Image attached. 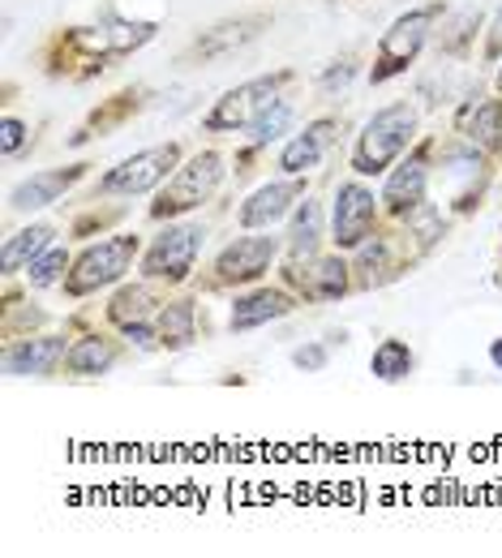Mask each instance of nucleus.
I'll list each match as a JSON object with an SVG mask.
<instances>
[{
	"mask_svg": "<svg viewBox=\"0 0 502 558\" xmlns=\"http://www.w3.org/2000/svg\"><path fill=\"white\" fill-rule=\"evenodd\" d=\"M417 138V108L413 104H391L365 121L353 146V172L357 177H382Z\"/></svg>",
	"mask_w": 502,
	"mask_h": 558,
	"instance_id": "1",
	"label": "nucleus"
},
{
	"mask_svg": "<svg viewBox=\"0 0 502 558\" xmlns=\"http://www.w3.org/2000/svg\"><path fill=\"white\" fill-rule=\"evenodd\" d=\"M219 181H223V159H219L216 150L194 155L189 163H181V168L168 177V185H163L159 198L150 203V219H176V215H185V210L203 207L219 190Z\"/></svg>",
	"mask_w": 502,
	"mask_h": 558,
	"instance_id": "2",
	"label": "nucleus"
},
{
	"mask_svg": "<svg viewBox=\"0 0 502 558\" xmlns=\"http://www.w3.org/2000/svg\"><path fill=\"white\" fill-rule=\"evenodd\" d=\"M438 13H442L438 0L426 4V9L400 13V17L391 22V31L382 35V44H378V61H374L369 77H374V82H391L395 73L408 70V65L421 57V48L430 44V31H433V22H438Z\"/></svg>",
	"mask_w": 502,
	"mask_h": 558,
	"instance_id": "3",
	"label": "nucleus"
},
{
	"mask_svg": "<svg viewBox=\"0 0 502 558\" xmlns=\"http://www.w3.org/2000/svg\"><path fill=\"white\" fill-rule=\"evenodd\" d=\"M138 250H143V241L134 232H121V236H108L99 245H86L77 254L73 271L65 276V292L70 296H86V292H99V288L117 283L130 271V263L138 258Z\"/></svg>",
	"mask_w": 502,
	"mask_h": 558,
	"instance_id": "4",
	"label": "nucleus"
},
{
	"mask_svg": "<svg viewBox=\"0 0 502 558\" xmlns=\"http://www.w3.org/2000/svg\"><path fill=\"white\" fill-rule=\"evenodd\" d=\"M287 82H292V73H267V77H254V82L228 90L216 108L207 112L203 130H207V134H236V130H249V125L280 99V90H284Z\"/></svg>",
	"mask_w": 502,
	"mask_h": 558,
	"instance_id": "5",
	"label": "nucleus"
},
{
	"mask_svg": "<svg viewBox=\"0 0 502 558\" xmlns=\"http://www.w3.org/2000/svg\"><path fill=\"white\" fill-rule=\"evenodd\" d=\"M181 163V146L168 142V146H150V150H138L130 155L125 163H117L108 177H99V194H121V198H134V194H146L155 185H163Z\"/></svg>",
	"mask_w": 502,
	"mask_h": 558,
	"instance_id": "6",
	"label": "nucleus"
},
{
	"mask_svg": "<svg viewBox=\"0 0 502 558\" xmlns=\"http://www.w3.org/2000/svg\"><path fill=\"white\" fill-rule=\"evenodd\" d=\"M203 228L198 223H168L150 250L143 254V276L146 279H168V283H181L194 271V258L203 250Z\"/></svg>",
	"mask_w": 502,
	"mask_h": 558,
	"instance_id": "7",
	"label": "nucleus"
},
{
	"mask_svg": "<svg viewBox=\"0 0 502 558\" xmlns=\"http://www.w3.org/2000/svg\"><path fill=\"white\" fill-rule=\"evenodd\" d=\"M146 39H155V22H117V26H77L73 35H65L61 44L70 52H82L86 61H112L125 57L134 48H143Z\"/></svg>",
	"mask_w": 502,
	"mask_h": 558,
	"instance_id": "8",
	"label": "nucleus"
},
{
	"mask_svg": "<svg viewBox=\"0 0 502 558\" xmlns=\"http://www.w3.org/2000/svg\"><path fill=\"white\" fill-rule=\"evenodd\" d=\"M271 26V13H241V17H228V22H219L211 31H203L189 48H185V61H228V57H236L241 48H249L262 31Z\"/></svg>",
	"mask_w": 502,
	"mask_h": 558,
	"instance_id": "9",
	"label": "nucleus"
},
{
	"mask_svg": "<svg viewBox=\"0 0 502 558\" xmlns=\"http://www.w3.org/2000/svg\"><path fill=\"white\" fill-rule=\"evenodd\" d=\"M378 203L360 181H344L335 194V215H331V241L335 250H357L374 236Z\"/></svg>",
	"mask_w": 502,
	"mask_h": 558,
	"instance_id": "10",
	"label": "nucleus"
},
{
	"mask_svg": "<svg viewBox=\"0 0 502 558\" xmlns=\"http://www.w3.org/2000/svg\"><path fill=\"white\" fill-rule=\"evenodd\" d=\"M280 254L276 236H236L232 245H223L216 258V283H254L271 271Z\"/></svg>",
	"mask_w": 502,
	"mask_h": 558,
	"instance_id": "11",
	"label": "nucleus"
},
{
	"mask_svg": "<svg viewBox=\"0 0 502 558\" xmlns=\"http://www.w3.org/2000/svg\"><path fill=\"white\" fill-rule=\"evenodd\" d=\"M430 146L413 150L404 163H395V172L387 177V190H382V203L395 219H404L413 207L426 203V185H430V159H426Z\"/></svg>",
	"mask_w": 502,
	"mask_h": 558,
	"instance_id": "12",
	"label": "nucleus"
},
{
	"mask_svg": "<svg viewBox=\"0 0 502 558\" xmlns=\"http://www.w3.org/2000/svg\"><path fill=\"white\" fill-rule=\"evenodd\" d=\"M82 177H86V163H73V168H52V172H35V177H26L22 185H13V194H9V210H44V207H52L61 194H70Z\"/></svg>",
	"mask_w": 502,
	"mask_h": 558,
	"instance_id": "13",
	"label": "nucleus"
},
{
	"mask_svg": "<svg viewBox=\"0 0 502 558\" xmlns=\"http://www.w3.org/2000/svg\"><path fill=\"white\" fill-rule=\"evenodd\" d=\"M70 356L65 336H39V340H17L4 352V369L13 378H48L61 361Z\"/></svg>",
	"mask_w": 502,
	"mask_h": 558,
	"instance_id": "14",
	"label": "nucleus"
},
{
	"mask_svg": "<svg viewBox=\"0 0 502 558\" xmlns=\"http://www.w3.org/2000/svg\"><path fill=\"white\" fill-rule=\"evenodd\" d=\"M335 121L331 117H322V121H314V125H305L296 138L284 146V155H280V168H284L287 177H301V172H314L318 163H322V155H327V146L335 138Z\"/></svg>",
	"mask_w": 502,
	"mask_h": 558,
	"instance_id": "15",
	"label": "nucleus"
},
{
	"mask_svg": "<svg viewBox=\"0 0 502 558\" xmlns=\"http://www.w3.org/2000/svg\"><path fill=\"white\" fill-rule=\"evenodd\" d=\"M296 198H301V185H292V181L262 185V190H254L245 198V207L236 210V219H241V228H271V223H280L287 210H292Z\"/></svg>",
	"mask_w": 502,
	"mask_h": 558,
	"instance_id": "16",
	"label": "nucleus"
},
{
	"mask_svg": "<svg viewBox=\"0 0 502 558\" xmlns=\"http://www.w3.org/2000/svg\"><path fill=\"white\" fill-rule=\"evenodd\" d=\"M296 310V301L287 296L284 288H258V292H249V296H241L236 305H232V331H254V327H262V323H276V318H284Z\"/></svg>",
	"mask_w": 502,
	"mask_h": 558,
	"instance_id": "17",
	"label": "nucleus"
},
{
	"mask_svg": "<svg viewBox=\"0 0 502 558\" xmlns=\"http://www.w3.org/2000/svg\"><path fill=\"white\" fill-rule=\"evenodd\" d=\"M455 134H464V142L473 146H499L502 142V99H468L455 112Z\"/></svg>",
	"mask_w": 502,
	"mask_h": 558,
	"instance_id": "18",
	"label": "nucleus"
},
{
	"mask_svg": "<svg viewBox=\"0 0 502 558\" xmlns=\"http://www.w3.org/2000/svg\"><path fill=\"white\" fill-rule=\"evenodd\" d=\"M155 336L163 349H189L198 340V310L194 301H168L155 314Z\"/></svg>",
	"mask_w": 502,
	"mask_h": 558,
	"instance_id": "19",
	"label": "nucleus"
},
{
	"mask_svg": "<svg viewBox=\"0 0 502 558\" xmlns=\"http://www.w3.org/2000/svg\"><path fill=\"white\" fill-rule=\"evenodd\" d=\"M117 356H121V344H117V340H108V336H86V340L70 344L65 369L77 374V378H95V374H108V369L117 365Z\"/></svg>",
	"mask_w": 502,
	"mask_h": 558,
	"instance_id": "20",
	"label": "nucleus"
},
{
	"mask_svg": "<svg viewBox=\"0 0 502 558\" xmlns=\"http://www.w3.org/2000/svg\"><path fill=\"white\" fill-rule=\"evenodd\" d=\"M318 241H322V207L314 198H305L296 207V215H292L287 250H292V258H314L318 254Z\"/></svg>",
	"mask_w": 502,
	"mask_h": 558,
	"instance_id": "21",
	"label": "nucleus"
},
{
	"mask_svg": "<svg viewBox=\"0 0 502 558\" xmlns=\"http://www.w3.org/2000/svg\"><path fill=\"white\" fill-rule=\"evenodd\" d=\"M52 228L48 223H35V228H26V232H17V236H9L4 241V276H13V271H22V263H35L48 245H52Z\"/></svg>",
	"mask_w": 502,
	"mask_h": 558,
	"instance_id": "22",
	"label": "nucleus"
},
{
	"mask_svg": "<svg viewBox=\"0 0 502 558\" xmlns=\"http://www.w3.org/2000/svg\"><path fill=\"white\" fill-rule=\"evenodd\" d=\"M413 365H417V356L413 349L404 344V340H382L374 356H369V369H374V378H382V383H404L408 374H413Z\"/></svg>",
	"mask_w": 502,
	"mask_h": 558,
	"instance_id": "23",
	"label": "nucleus"
},
{
	"mask_svg": "<svg viewBox=\"0 0 502 558\" xmlns=\"http://www.w3.org/2000/svg\"><path fill=\"white\" fill-rule=\"evenodd\" d=\"M348 292V263L335 254V258H318L309 283H305V296H318V301H335Z\"/></svg>",
	"mask_w": 502,
	"mask_h": 558,
	"instance_id": "24",
	"label": "nucleus"
},
{
	"mask_svg": "<svg viewBox=\"0 0 502 558\" xmlns=\"http://www.w3.org/2000/svg\"><path fill=\"white\" fill-rule=\"evenodd\" d=\"M292 117H296V104L287 99V95H280L254 125H249V146L258 150V146H271V142H280L287 134V125H292Z\"/></svg>",
	"mask_w": 502,
	"mask_h": 558,
	"instance_id": "25",
	"label": "nucleus"
},
{
	"mask_svg": "<svg viewBox=\"0 0 502 558\" xmlns=\"http://www.w3.org/2000/svg\"><path fill=\"white\" fill-rule=\"evenodd\" d=\"M357 271L360 283H382V279L395 276V258H391V241L387 236H374L357 245Z\"/></svg>",
	"mask_w": 502,
	"mask_h": 558,
	"instance_id": "26",
	"label": "nucleus"
},
{
	"mask_svg": "<svg viewBox=\"0 0 502 558\" xmlns=\"http://www.w3.org/2000/svg\"><path fill=\"white\" fill-rule=\"evenodd\" d=\"M146 310H150V288H121L117 296H112V305H108V318L117 323V327H130V323H143Z\"/></svg>",
	"mask_w": 502,
	"mask_h": 558,
	"instance_id": "27",
	"label": "nucleus"
},
{
	"mask_svg": "<svg viewBox=\"0 0 502 558\" xmlns=\"http://www.w3.org/2000/svg\"><path fill=\"white\" fill-rule=\"evenodd\" d=\"M65 267H70V254H65L61 245H48L35 263H26V279H30V288H48V283L61 279Z\"/></svg>",
	"mask_w": 502,
	"mask_h": 558,
	"instance_id": "28",
	"label": "nucleus"
},
{
	"mask_svg": "<svg viewBox=\"0 0 502 558\" xmlns=\"http://www.w3.org/2000/svg\"><path fill=\"white\" fill-rule=\"evenodd\" d=\"M404 219H408V232H417V241H421V245H433V241L442 236V215H438L430 203L413 207Z\"/></svg>",
	"mask_w": 502,
	"mask_h": 558,
	"instance_id": "29",
	"label": "nucleus"
},
{
	"mask_svg": "<svg viewBox=\"0 0 502 558\" xmlns=\"http://www.w3.org/2000/svg\"><path fill=\"white\" fill-rule=\"evenodd\" d=\"M292 365L305 369V374H318V369L327 365V349H322V344H305V349L292 352Z\"/></svg>",
	"mask_w": 502,
	"mask_h": 558,
	"instance_id": "30",
	"label": "nucleus"
},
{
	"mask_svg": "<svg viewBox=\"0 0 502 558\" xmlns=\"http://www.w3.org/2000/svg\"><path fill=\"white\" fill-rule=\"evenodd\" d=\"M4 134H0V146H4V155H17V146L26 138V125L17 121V117H4V125H0Z\"/></svg>",
	"mask_w": 502,
	"mask_h": 558,
	"instance_id": "31",
	"label": "nucleus"
},
{
	"mask_svg": "<svg viewBox=\"0 0 502 558\" xmlns=\"http://www.w3.org/2000/svg\"><path fill=\"white\" fill-rule=\"evenodd\" d=\"M121 331H125V340H130V344H138V349H150V344H159V336L146 327V318H143V323H130V327H121Z\"/></svg>",
	"mask_w": 502,
	"mask_h": 558,
	"instance_id": "32",
	"label": "nucleus"
},
{
	"mask_svg": "<svg viewBox=\"0 0 502 558\" xmlns=\"http://www.w3.org/2000/svg\"><path fill=\"white\" fill-rule=\"evenodd\" d=\"M357 73V65L353 61H344V65H335V70H327V77H322V90H335V86H348V77Z\"/></svg>",
	"mask_w": 502,
	"mask_h": 558,
	"instance_id": "33",
	"label": "nucleus"
},
{
	"mask_svg": "<svg viewBox=\"0 0 502 558\" xmlns=\"http://www.w3.org/2000/svg\"><path fill=\"white\" fill-rule=\"evenodd\" d=\"M502 52V9L499 17H494V26H490V57H499Z\"/></svg>",
	"mask_w": 502,
	"mask_h": 558,
	"instance_id": "34",
	"label": "nucleus"
},
{
	"mask_svg": "<svg viewBox=\"0 0 502 558\" xmlns=\"http://www.w3.org/2000/svg\"><path fill=\"white\" fill-rule=\"evenodd\" d=\"M490 361H494V369H502V340L490 344Z\"/></svg>",
	"mask_w": 502,
	"mask_h": 558,
	"instance_id": "35",
	"label": "nucleus"
},
{
	"mask_svg": "<svg viewBox=\"0 0 502 558\" xmlns=\"http://www.w3.org/2000/svg\"><path fill=\"white\" fill-rule=\"evenodd\" d=\"M499 90H502V70H499Z\"/></svg>",
	"mask_w": 502,
	"mask_h": 558,
	"instance_id": "36",
	"label": "nucleus"
}]
</instances>
